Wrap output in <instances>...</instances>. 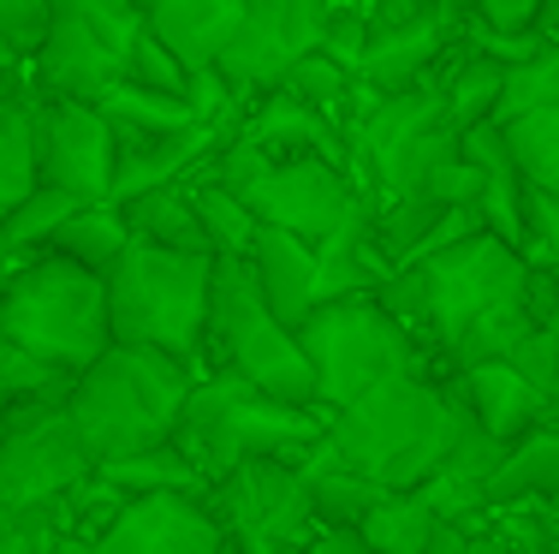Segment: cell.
Returning <instances> with one entry per match:
<instances>
[{
    "instance_id": "cell-28",
    "label": "cell",
    "mask_w": 559,
    "mask_h": 554,
    "mask_svg": "<svg viewBox=\"0 0 559 554\" xmlns=\"http://www.w3.org/2000/svg\"><path fill=\"white\" fill-rule=\"evenodd\" d=\"M506 131V155L524 191L559 197V108L548 114H524V120L500 126Z\"/></svg>"
},
{
    "instance_id": "cell-34",
    "label": "cell",
    "mask_w": 559,
    "mask_h": 554,
    "mask_svg": "<svg viewBox=\"0 0 559 554\" xmlns=\"http://www.w3.org/2000/svg\"><path fill=\"white\" fill-rule=\"evenodd\" d=\"M126 84L131 90H155V96H185V66L167 55L162 43L150 36V24H143V36H138V48H131V60H126Z\"/></svg>"
},
{
    "instance_id": "cell-31",
    "label": "cell",
    "mask_w": 559,
    "mask_h": 554,
    "mask_svg": "<svg viewBox=\"0 0 559 554\" xmlns=\"http://www.w3.org/2000/svg\"><path fill=\"white\" fill-rule=\"evenodd\" d=\"M435 531H441V519L429 512L423 495H388L364 524H357V537L376 554H423V543H429Z\"/></svg>"
},
{
    "instance_id": "cell-10",
    "label": "cell",
    "mask_w": 559,
    "mask_h": 554,
    "mask_svg": "<svg viewBox=\"0 0 559 554\" xmlns=\"http://www.w3.org/2000/svg\"><path fill=\"white\" fill-rule=\"evenodd\" d=\"M96 478L84 435H78L66 400L48 405H12V429L0 441V500L19 519L55 512L60 500H72L84 483Z\"/></svg>"
},
{
    "instance_id": "cell-30",
    "label": "cell",
    "mask_w": 559,
    "mask_h": 554,
    "mask_svg": "<svg viewBox=\"0 0 559 554\" xmlns=\"http://www.w3.org/2000/svg\"><path fill=\"white\" fill-rule=\"evenodd\" d=\"M78 209H84L78 197L55 191V185H36V191L24 197V203L12 209L7 221H0V239H7V257H12V262L43 257V250L55 245V233H60L72 215H78Z\"/></svg>"
},
{
    "instance_id": "cell-3",
    "label": "cell",
    "mask_w": 559,
    "mask_h": 554,
    "mask_svg": "<svg viewBox=\"0 0 559 554\" xmlns=\"http://www.w3.org/2000/svg\"><path fill=\"white\" fill-rule=\"evenodd\" d=\"M203 376L209 369L162 358V352H138V346L102 352V358L66 388V412H72L78 435H84L96 471L119 465V459L155 453V447H173L179 417H185V405H191V393Z\"/></svg>"
},
{
    "instance_id": "cell-16",
    "label": "cell",
    "mask_w": 559,
    "mask_h": 554,
    "mask_svg": "<svg viewBox=\"0 0 559 554\" xmlns=\"http://www.w3.org/2000/svg\"><path fill=\"white\" fill-rule=\"evenodd\" d=\"M226 537L215 512L191 495H138L108 519L96 554H221Z\"/></svg>"
},
{
    "instance_id": "cell-24",
    "label": "cell",
    "mask_w": 559,
    "mask_h": 554,
    "mask_svg": "<svg viewBox=\"0 0 559 554\" xmlns=\"http://www.w3.org/2000/svg\"><path fill=\"white\" fill-rule=\"evenodd\" d=\"M96 483L119 500H138V495H191V500H209L215 483L179 453V447H155V453H138V459H119V465H102Z\"/></svg>"
},
{
    "instance_id": "cell-32",
    "label": "cell",
    "mask_w": 559,
    "mask_h": 554,
    "mask_svg": "<svg viewBox=\"0 0 559 554\" xmlns=\"http://www.w3.org/2000/svg\"><path fill=\"white\" fill-rule=\"evenodd\" d=\"M548 108H559V43L506 72L495 126H512V120H524V114H548Z\"/></svg>"
},
{
    "instance_id": "cell-29",
    "label": "cell",
    "mask_w": 559,
    "mask_h": 554,
    "mask_svg": "<svg viewBox=\"0 0 559 554\" xmlns=\"http://www.w3.org/2000/svg\"><path fill=\"white\" fill-rule=\"evenodd\" d=\"M185 191H191V203H197V221H203V239H209V250H215V262L221 257L245 262L250 245H257V233H262L257 215L245 209V197L221 191L215 179H185Z\"/></svg>"
},
{
    "instance_id": "cell-50",
    "label": "cell",
    "mask_w": 559,
    "mask_h": 554,
    "mask_svg": "<svg viewBox=\"0 0 559 554\" xmlns=\"http://www.w3.org/2000/svg\"><path fill=\"white\" fill-rule=\"evenodd\" d=\"M7 269H12V257H7V239H0V281H7Z\"/></svg>"
},
{
    "instance_id": "cell-44",
    "label": "cell",
    "mask_w": 559,
    "mask_h": 554,
    "mask_svg": "<svg viewBox=\"0 0 559 554\" xmlns=\"http://www.w3.org/2000/svg\"><path fill=\"white\" fill-rule=\"evenodd\" d=\"M542 31H548L554 43H559V7H548V12H542Z\"/></svg>"
},
{
    "instance_id": "cell-21",
    "label": "cell",
    "mask_w": 559,
    "mask_h": 554,
    "mask_svg": "<svg viewBox=\"0 0 559 554\" xmlns=\"http://www.w3.org/2000/svg\"><path fill=\"white\" fill-rule=\"evenodd\" d=\"M298 471H304V490H310V507H316V524H322V531H357V524L388 500V490H376V483H364L357 471H345L328 447L304 453Z\"/></svg>"
},
{
    "instance_id": "cell-9",
    "label": "cell",
    "mask_w": 559,
    "mask_h": 554,
    "mask_svg": "<svg viewBox=\"0 0 559 554\" xmlns=\"http://www.w3.org/2000/svg\"><path fill=\"white\" fill-rule=\"evenodd\" d=\"M143 36V7L126 0H55L43 48L31 60V84L43 102L102 108L114 84H126V60Z\"/></svg>"
},
{
    "instance_id": "cell-47",
    "label": "cell",
    "mask_w": 559,
    "mask_h": 554,
    "mask_svg": "<svg viewBox=\"0 0 559 554\" xmlns=\"http://www.w3.org/2000/svg\"><path fill=\"white\" fill-rule=\"evenodd\" d=\"M12 524H19V512H12V507H7V500H0V537H7V531H12Z\"/></svg>"
},
{
    "instance_id": "cell-40",
    "label": "cell",
    "mask_w": 559,
    "mask_h": 554,
    "mask_svg": "<svg viewBox=\"0 0 559 554\" xmlns=\"http://www.w3.org/2000/svg\"><path fill=\"white\" fill-rule=\"evenodd\" d=\"M471 543H476V537L464 531V524H441V531L423 543V554H471Z\"/></svg>"
},
{
    "instance_id": "cell-13",
    "label": "cell",
    "mask_w": 559,
    "mask_h": 554,
    "mask_svg": "<svg viewBox=\"0 0 559 554\" xmlns=\"http://www.w3.org/2000/svg\"><path fill=\"white\" fill-rule=\"evenodd\" d=\"M328 19H334V7H316V0H245V19H238L215 72L233 84L238 102L269 96L286 84L292 66L322 48Z\"/></svg>"
},
{
    "instance_id": "cell-22",
    "label": "cell",
    "mask_w": 559,
    "mask_h": 554,
    "mask_svg": "<svg viewBox=\"0 0 559 554\" xmlns=\"http://www.w3.org/2000/svg\"><path fill=\"white\" fill-rule=\"evenodd\" d=\"M119 215H126L131 245L173 250V257H215L209 239H203V221H197V203H191V191H185V185L138 197V203H126Z\"/></svg>"
},
{
    "instance_id": "cell-12",
    "label": "cell",
    "mask_w": 559,
    "mask_h": 554,
    "mask_svg": "<svg viewBox=\"0 0 559 554\" xmlns=\"http://www.w3.org/2000/svg\"><path fill=\"white\" fill-rule=\"evenodd\" d=\"M245 209L257 215V227L292 233L304 245H334L340 233H352L369 215V197L352 185V174L328 162H274L269 174L245 191Z\"/></svg>"
},
{
    "instance_id": "cell-6",
    "label": "cell",
    "mask_w": 559,
    "mask_h": 554,
    "mask_svg": "<svg viewBox=\"0 0 559 554\" xmlns=\"http://www.w3.org/2000/svg\"><path fill=\"white\" fill-rule=\"evenodd\" d=\"M209 293H215V257H173V250L131 245L108 274L114 346L162 352V358L203 369Z\"/></svg>"
},
{
    "instance_id": "cell-25",
    "label": "cell",
    "mask_w": 559,
    "mask_h": 554,
    "mask_svg": "<svg viewBox=\"0 0 559 554\" xmlns=\"http://www.w3.org/2000/svg\"><path fill=\"white\" fill-rule=\"evenodd\" d=\"M43 185L36 167V96H12L0 108V221Z\"/></svg>"
},
{
    "instance_id": "cell-1",
    "label": "cell",
    "mask_w": 559,
    "mask_h": 554,
    "mask_svg": "<svg viewBox=\"0 0 559 554\" xmlns=\"http://www.w3.org/2000/svg\"><path fill=\"white\" fill-rule=\"evenodd\" d=\"M376 305L417 346L435 340L452 358L471 334L536 310V269L518 250H506L495 233H476V239H464V245L441 250V257L417 262V269L393 274L376 293Z\"/></svg>"
},
{
    "instance_id": "cell-51",
    "label": "cell",
    "mask_w": 559,
    "mask_h": 554,
    "mask_svg": "<svg viewBox=\"0 0 559 554\" xmlns=\"http://www.w3.org/2000/svg\"><path fill=\"white\" fill-rule=\"evenodd\" d=\"M221 554H245V549H221Z\"/></svg>"
},
{
    "instance_id": "cell-26",
    "label": "cell",
    "mask_w": 559,
    "mask_h": 554,
    "mask_svg": "<svg viewBox=\"0 0 559 554\" xmlns=\"http://www.w3.org/2000/svg\"><path fill=\"white\" fill-rule=\"evenodd\" d=\"M102 120L114 126V138H185V131H197V114L185 96H155V90H131V84L108 90Z\"/></svg>"
},
{
    "instance_id": "cell-33",
    "label": "cell",
    "mask_w": 559,
    "mask_h": 554,
    "mask_svg": "<svg viewBox=\"0 0 559 554\" xmlns=\"http://www.w3.org/2000/svg\"><path fill=\"white\" fill-rule=\"evenodd\" d=\"M286 96H298V102H310L316 114H322L328 126H340V138H345V114H352V90H357V78L352 72H340L334 60L322 55V48H316L310 60H298L286 72Z\"/></svg>"
},
{
    "instance_id": "cell-8",
    "label": "cell",
    "mask_w": 559,
    "mask_h": 554,
    "mask_svg": "<svg viewBox=\"0 0 559 554\" xmlns=\"http://www.w3.org/2000/svg\"><path fill=\"white\" fill-rule=\"evenodd\" d=\"M298 346L316 369V393H322L328 417L345 412V405H357L364 393L388 388L399 376H429V369H423V346L376 305V298L322 305L298 328Z\"/></svg>"
},
{
    "instance_id": "cell-37",
    "label": "cell",
    "mask_w": 559,
    "mask_h": 554,
    "mask_svg": "<svg viewBox=\"0 0 559 554\" xmlns=\"http://www.w3.org/2000/svg\"><path fill=\"white\" fill-rule=\"evenodd\" d=\"M322 55L340 66V72H364V55H369V12H352V7H334L328 19V36H322Z\"/></svg>"
},
{
    "instance_id": "cell-35",
    "label": "cell",
    "mask_w": 559,
    "mask_h": 554,
    "mask_svg": "<svg viewBox=\"0 0 559 554\" xmlns=\"http://www.w3.org/2000/svg\"><path fill=\"white\" fill-rule=\"evenodd\" d=\"M48 24H55V0H0V43L19 60H36Z\"/></svg>"
},
{
    "instance_id": "cell-20",
    "label": "cell",
    "mask_w": 559,
    "mask_h": 554,
    "mask_svg": "<svg viewBox=\"0 0 559 554\" xmlns=\"http://www.w3.org/2000/svg\"><path fill=\"white\" fill-rule=\"evenodd\" d=\"M238 19H245V0H155V7H143L150 36L185 66V78L215 72Z\"/></svg>"
},
{
    "instance_id": "cell-2",
    "label": "cell",
    "mask_w": 559,
    "mask_h": 554,
    "mask_svg": "<svg viewBox=\"0 0 559 554\" xmlns=\"http://www.w3.org/2000/svg\"><path fill=\"white\" fill-rule=\"evenodd\" d=\"M459 429H464V405L452 393V381L399 376L388 388L364 393L357 405L328 417L322 447L345 471L376 483V490L417 495L441 471V459L452 453Z\"/></svg>"
},
{
    "instance_id": "cell-5",
    "label": "cell",
    "mask_w": 559,
    "mask_h": 554,
    "mask_svg": "<svg viewBox=\"0 0 559 554\" xmlns=\"http://www.w3.org/2000/svg\"><path fill=\"white\" fill-rule=\"evenodd\" d=\"M328 435L322 412H292V405L269 400V393L245 388L238 376H203L179 417V447L209 483L233 478L238 465H257V459H292L298 465L304 453H316Z\"/></svg>"
},
{
    "instance_id": "cell-27",
    "label": "cell",
    "mask_w": 559,
    "mask_h": 554,
    "mask_svg": "<svg viewBox=\"0 0 559 554\" xmlns=\"http://www.w3.org/2000/svg\"><path fill=\"white\" fill-rule=\"evenodd\" d=\"M506 364L559 412V274H536V334Z\"/></svg>"
},
{
    "instance_id": "cell-7",
    "label": "cell",
    "mask_w": 559,
    "mask_h": 554,
    "mask_svg": "<svg viewBox=\"0 0 559 554\" xmlns=\"http://www.w3.org/2000/svg\"><path fill=\"white\" fill-rule=\"evenodd\" d=\"M203 352L215 358L221 376H238L245 388L269 393V400L292 405V412H322L316 393V369L304 358L298 334L280 328V316L262 305L250 262L221 257L215 262V293H209V340ZM328 417V412H322Z\"/></svg>"
},
{
    "instance_id": "cell-48",
    "label": "cell",
    "mask_w": 559,
    "mask_h": 554,
    "mask_svg": "<svg viewBox=\"0 0 559 554\" xmlns=\"http://www.w3.org/2000/svg\"><path fill=\"white\" fill-rule=\"evenodd\" d=\"M471 554H506L500 543H488V537H476V543H471Z\"/></svg>"
},
{
    "instance_id": "cell-43",
    "label": "cell",
    "mask_w": 559,
    "mask_h": 554,
    "mask_svg": "<svg viewBox=\"0 0 559 554\" xmlns=\"http://www.w3.org/2000/svg\"><path fill=\"white\" fill-rule=\"evenodd\" d=\"M19 66H24V60H19V55H12V48H7V43H0V78H12V72H19Z\"/></svg>"
},
{
    "instance_id": "cell-11",
    "label": "cell",
    "mask_w": 559,
    "mask_h": 554,
    "mask_svg": "<svg viewBox=\"0 0 559 554\" xmlns=\"http://www.w3.org/2000/svg\"><path fill=\"white\" fill-rule=\"evenodd\" d=\"M203 507L215 512L226 549H245V554H310V543L322 537L304 471L292 459L238 465L233 478H221L209 490Z\"/></svg>"
},
{
    "instance_id": "cell-18",
    "label": "cell",
    "mask_w": 559,
    "mask_h": 554,
    "mask_svg": "<svg viewBox=\"0 0 559 554\" xmlns=\"http://www.w3.org/2000/svg\"><path fill=\"white\" fill-rule=\"evenodd\" d=\"M245 262H250V274H257L262 305L280 316V328H292V334H298V328L322 310V250H316V245L292 239V233L262 227Z\"/></svg>"
},
{
    "instance_id": "cell-19",
    "label": "cell",
    "mask_w": 559,
    "mask_h": 554,
    "mask_svg": "<svg viewBox=\"0 0 559 554\" xmlns=\"http://www.w3.org/2000/svg\"><path fill=\"white\" fill-rule=\"evenodd\" d=\"M114 143H119V167H114V197L108 203L126 209V203H138V197H150V191L185 185L221 143H233V138L197 126V131H185V138H114Z\"/></svg>"
},
{
    "instance_id": "cell-46",
    "label": "cell",
    "mask_w": 559,
    "mask_h": 554,
    "mask_svg": "<svg viewBox=\"0 0 559 554\" xmlns=\"http://www.w3.org/2000/svg\"><path fill=\"white\" fill-rule=\"evenodd\" d=\"M7 364H12V346H7V334H0V388H7Z\"/></svg>"
},
{
    "instance_id": "cell-41",
    "label": "cell",
    "mask_w": 559,
    "mask_h": 554,
    "mask_svg": "<svg viewBox=\"0 0 559 554\" xmlns=\"http://www.w3.org/2000/svg\"><path fill=\"white\" fill-rule=\"evenodd\" d=\"M31 524L43 531V554H96L84 537H72V531H55V524H43V519H31Z\"/></svg>"
},
{
    "instance_id": "cell-45",
    "label": "cell",
    "mask_w": 559,
    "mask_h": 554,
    "mask_svg": "<svg viewBox=\"0 0 559 554\" xmlns=\"http://www.w3.org/2000/svg\"><path fill=\"white\" fill-rule=\"evenodd\" d=\"M7 429H12V400L0 393V441H7Z\"/></svg>"
},
{
    "instance_id": "cell-17",
    "label": "cell",
    "mask_w": 559,
    "mask_h": 554,
    "mask_svg": "<svg viewBox=\"0 0 559 554\" xmlns=\"http://www.w3.org/2000/svg\"><path fill=\"white\" fill-rule=\"evenodd\" d=\"M452 393H459V405L471 412V424L483 435H495L500 447H518L524 435L548 429L554 424V405L542 400L536 388H530L524 376H518L512 364H476V369H459L452 376Z\"/></svg>"
},
{
    "instance_id": "cell-23",
    "label": "cell",
    "mask_w": 559,
    "mask_h": 554,
    "mask_svg": "<svg viewBox=\"0 0 559 554\" xmlns=\"http://www.w3.org/2000/svg\"><path fill=\"white\" fill-rule=\"evenodd\" d=\"M131 250V233H126V215H119L114 203H84L72 221L55 233V245H48V257L72 262V269L96 274V281H108L119 269V257Z\"/></svg>"
},
{
    "instance_id": "cell-49",
    "label": "cell",
    "mask_w": 559,
    "mask_h": 554,
    "mask_svg": "<svg viewBox=\"0 0 559 554\" xmlns=\"http://www.w3.org/2000/svg\"><path fill=\"white\" fill-rule=\"evenodd\" d=\"M12 96H19V90H12V78H0V108H7Z\"/></svg>"
},
{
    "instance_id": "cell-38",
    "label": "cell",
    "mask_w": 559,
    "mask_h": 554,
    "mask_svg": "<svg viewBox=\"0 0 559 554\" xmlns=\"http://www.w3.org/2000/svg\"><path fill=\"white\" fill-rule=\"evenodd\" d=\"M542 0H483V7L471 12L483 31H495V36H536L542 31Z\"/></svg>"
},
{
    "instance_id": "cell-39",
    "label": "cell",
    "mask_w": 559,
    "mask_h": 554,
    "mask_svg": "<svg viewBox=\"0 0 559 554\" xmlns=\"http://www.w3.org/2000/svg\"><path fill=\"white\" fill-rule=\"evenodd\" d=\"M310 554H376V549H369L357 531H322V537L310 543Z\"/></svg>"
},
{
    "instance_id": "cell-15",
    "label": "cell",
    "mask_w": 559,
    "mask_h": 554,
    "mask_svg": "<svg viewBox=\"0 0 559 554\" xmlns=\"http://www.w3.org/2000/svg\"><path fill=\"white\" fill-rule=\"evenodd\" d=\"M36 167H43V185L78 197V203H108L119 143L114 126L102 120V108L36 96Z\"/></svg>"
},
{
    "instance_id": "cell-4",
    "label": "cell",
    "mask_w": 559,
    "mask_h": 554,
    "mask_svg": "<svg viewBox=\"0 0 559 554\" xmlns=\"http://www.w3.org/2000/svg\"><path fill=\"white\" fill-rule=\"evenodd\" d=\"M0 334H7L12 352H24L43 369L78 381L114 346L108 281L48 257V250L12 262L7 281H0Z\"/></svg>"
},
{
    "instance_id": "cell-14",
    "label": "cell",
    "mask_w": 559,
    "mask_h": 554,
    "mask_svg": "<svg viewBox=\"0 0 559 554\" xmlns=\"http://www.w3.org/2000/svg\"><path fill=\"white\" fill-rule=\"evenodd\" d=\"M459 31H464L459 7H417V0L369 7V55L357 84H369L376 96H405V90L435 84Z\"/></svg>"
},
{
    "instance_id": "cell-42",
    "label": "cell",
    "mask_w": 559,
    "mask_h": 554,
    "mask_svg": "<svg viewBox=\"0 0 559 554\" xmlns=\"http://www.w3.org/2000/svg\"><path fill=\"white\" fill-rule=\"evenodd\" d=\"M0 554H43V531L31 519H19L7 537H0Z\"/></svg>"
},
{
    "instance_id": "cell-36",
    "label": "cell",
    "mask_w": 559,
    "mask_h": 554,
    "mask_svg": "<svg viewBox=\"0 0 559 554\" xmlns=\"http://www.w3.org/2000/svg\"><path fill=\"white\" fill-rule=\"evenodd\" d=\"M524 221H530V269L559 274V197L524 191Z\"/></svg>"
}]
</instances>
